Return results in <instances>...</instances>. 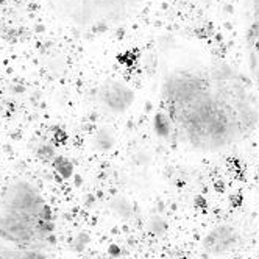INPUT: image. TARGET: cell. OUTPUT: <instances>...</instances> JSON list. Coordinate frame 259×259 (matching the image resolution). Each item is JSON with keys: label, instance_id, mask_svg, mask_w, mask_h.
I'll return each mask as SVG.
<instances>
[{"label": "cell", "instance_id": "2", "mask_svg": "<svg viewBox=\"0 0 259 259\" xmlns=\"http://www.w3.org/2000/svg\"><path fill=\"white\" fill-rule=\"evenodd\" d=\"M53 239V214L41 191L27 180L10 183L0 195V253L47 251Z\"/></svg>", "mask_w": 259, "mask_h": 259}, {"label": "cell", "instance_id": "3", "mask_svg": "<svg viewBox=\"0 0 259 259\" xmlns=\"http://www.w3.org/2000/svg\"><path fill=\"white\" fill-rule=\"evenodd\" d=\"M251 17L245 30L244 49L247 75L251 81L259 86V0H251Z\"/></svg>", "mask_w": 259, "mask_h": 259}, {"label": "cell", "instance_id": "1", "mask_svg": "<svg viewBox=\"0 0 259 259\" xmlns=\"http://www.w3.org/2000/svg\"><path fill=\"white\" fill-rule=\"evenodd\" d=\"M257 86L225 61L170 69L159 83L158 132L195 153H220L259 130Z\"/></svg>", "mask_w": 259, "mask_h": 259}, {"label": "cell", "instance_id": "5", "mask_svg": "<svg viewBox=\"0 0 259 259\" xmlns=\"http://www.w3.org/2000/svg\"><path fill=\"white\" fill-rule=\"evenodd\" d=\"M0 259H50L47 251L33 250V251H2Z\"/></svg>", "mask_w": 259, "mask_h": 259}, {"label": "cell", "instance_id": "4", "mask_svg": "<svg viewBox=\"0 0 259 259\" xmlns=\"http://www.w3.org/2000/svg\"><path fill=\"white\" fill-rule=\"evenodd\" d=\"M120 84L119 83H106L102 89H100V94H99V102L102 105H105L106 109H111V111H123L126 108V105H123V96L120 92Z\"/></svg>", "mask_w": 259, "mask_h": 259}]
</instances>
